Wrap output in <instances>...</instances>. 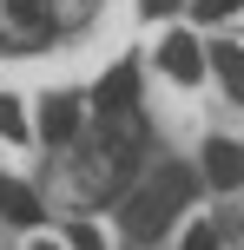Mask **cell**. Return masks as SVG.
Segmentation results:
<instances>
[{
	"mask_svg": "<svg viewBox=\"0 0 244 250\" xmlns=\"http://www.w3.org/2000/svg\"><path fill=\"white\" fill-rule=\"evenodd\" d=\"M192 191H198V178L185 171V165H165L145 191H132V198H126V237H132V244H152L158 230L178 217V204L192 198Z\"/></svg>",
	"mask_w": 244,
	"mask_h": 250,
	"instance_id": "obj_1",
	"label": "cell"
},
{
	"mask_svg": "<svg viewBox=\"0 0 244 250\" xmlns=\"http://www.w3.org/2000/svg\"><path fill=\"white\" fill-rule=\"evenodd\" d=\"M158 60H165V73L178 79V86H198V73H205V53H198L192 33H172L165 46H158Z\"/></svg>",
	"mask_w": 244,
	"mask_h": 250,
	"instance_id": "obj_2",
	"label": "cell"
},
{
	"mask_svg": "<svg viewBox=\"0 0 244 250\" xmlns=\"http://www.w3.org/2000/svg\"><path fill=\"white\" fill-rule=\"evenodd\" d=\"M205 171H211V185H244V151L231 138H211L205 145Z\"/></svg>",
	"mask_w": 244,
	"mask_h": 250,
	"instance_id": "obj_3",
	"label": "cell"
},
{
	"mask_svg": "<svg viewBox=\"0 0 244 250\" xmlns=\"http://www.w3.org/2000/svg\"><path fill=\"white\" fill-rule=\"evenodd\" d=\"M211 73L224 79V92H231V99H244V46L218 40V46H211Z\"/></svg>",
	"mask_w": 244,
	"mask_h": 250,
	"instance_id": "obj_4",
	"label": "cell"
},
{
	"mask_svg": "<svg viewBox=\"0 0 244 250\" xmlns=\"http://www.w3.org/2000/svg\"><path fill=\"white\" fill-rule=\"evenodd\" d=\"M132 92H139V73H132V66H112V73L99 79V105H106V112H126Z\"/></svg>",
	"mask_w": 244,
	"mask_h": 250,
	"instance_id": "obj_5",
	"label": "cell"
},
{
	"mask_svg": "<svg viewBox=\"0 0 244 250\" xmlns=\"http://www.w3.org/2000/svg\"><path fill=\"white\" fill-rule=\"evenodd\" d=\"M40 132H46L53 145H66V138L79 132V105H73V99H53V105H46V119H40Z\"/></svg>",
	"mask_w": 244,
	"mask_h": 250,
	"instance_id": "obj_6",
	"label": "cell"
},
{
	"mask_svg": "<svg viewBox=\"0 0 244 250\" xmlns=\"http://www.w3.org/2000/svg\"><path fill=\"white\" fill-rule=\"evenodd\" d=\"M0 211H7L13 224H40V204H33L26 185H7V191H0Z\"/></svg>",
	"mask_w": 244,
	"mask_h": 250,
	"instance_id": "obj_7",
	"label": "cell"
},
{
	"mask_svg": "<svg viewBox=\"0 0 244 250\" xmlns=\"http://www.w3.org/2000/svg\"><path fill=\"white\" fill-rule=\"evenodd\" d=\"M0 138H26V112L13 92H0Z\"/></svg>",
	"mask_w": 244,
	"mask_h": 250,
	"instance_id": "obj_8",
	"label": "cell"
},
{
	"mask_svg": "<svg viewBox=\"0 0 244 250\" xmlns=\"http://www.w3.org/2000/svg\"><path fill=\"white\" fill-rule=\"evenodd\" d=\"M178 250H218V230H211V224H192V230H185V244Z\"/></svg>",
	"mask_w": 244,
	"mask_h": 250,
	"instance_id": "obj_9",
	"label": "cell"
},
{
	"mask_svg": "<svg viewBox=\"0 0 244 250\" xmlns=\"http://www.w3.org/2000/svg\"><path fill=\"white\" fill-rule=\"evenodd\" d=\"M244 0H198V20H231Z\"/></svg>",
	"mask_w": 244,
	"mask_h": 250,
	"instance_id": "obj_10",
	"label": "cell"
},
{
	"mask_svg": "<svg viewBox=\"0 0 244 250\" xmlns=\"http://www.w3.org/2000/svg\"><path fill=\"white\" fill-rule=\"evenodd\" d=\"M7 13H13L20 26H40V0H7Z\"/></svg>",
	"mask_w": 244,
	"mask_h": 250,
	"instance_id": "obj_11",
	"label": "cell"
},
{
	"mask_svg": "<svg viewBox=\"0 0 244 250\" xmlns=\"http://www.w3.org/2000/svg\"><path fill=\"white\" fill-rule=\"evenodd\" d=\"M73 250H99V237H92V230L79 224V230H73Z\"/></svg>",
	"mask_w": 244,
	"mask_h": 250,
	"instance_id": "obj_12",
	"label": "cell"
},
{
	"mask_svg": "<svg viewBox=\"0 0 244 250\" xmlns=\"http://www.w3.org/2000/svg\"><path fill=\"white\" fill-rule=\"evenodd\" d=\"M139 7H145V13L158 20V13H172V0H139Z\"/></svg>",
	"mask_w": 244,
	"mask_h": 250,
	"instance_id": "obj_13",
	"label": "cell"
},
{
	"mask_svg": "<svg viewBox=\"0 0 244 250\" xmlns=\"http://www.w3.org/2000/svg\"><path fill=\"white\" fill-rule=\"evenodd\" d=\"M33 250H60V244H46V237H40V244H33Z\"/></svg>",
	"mask_w": 244,
	"mask_h": 250,
	"instance_id": "obj_14",
	"label": "cell"
},
{
	"mask_svg": "<svg viewBox=\"0 0 244 250\" xmlns=\"http://www.w3.org/2000/svg\"><path fill=\"white\" fill-rule=\"evenodd\" d=\"M0 191H7V185H0Z\"/></svg>",
	"mask_w": 244,
	"mask_h": 250,
	"instance_id": "obj_15",
	"label": "cell"
}]
</instances>
